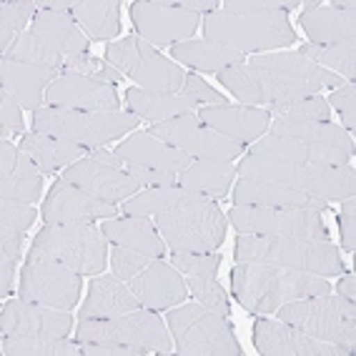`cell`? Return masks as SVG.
I'll return each instance as SVG.
<instances>
[{
	"instance_id": "obj_1",
	"label": "cell",
	"mask_w": 356,
	"mask_h": 356,
	"mask_svg": "<svg viewBox=\"0 0 356 356\" xmlns=\"http://www.w3.org/2000/svg\"><path fill=\"white\" fill-rule=\"evenodd\" d=\"M231 286L236 299L251 314L279 312L284 304L309 296H324L331 291L329 281L316 274L268 266V264H246V261H238L234 266Z\"/></svg>"
},
{
	"instance_id": "obj_2",
	"label": "cell",
	"mask_w": 356,
	"mask_h": 356,
	"mask_svg": "<svg viewBox=\"0 0 356 356\" xmlns=\"http://www.w3.org/2000/svg\"><path fill=\"white\" fill-rule=\"evenodd\" d=\"M238 176L286 186L324 201H346V198H354L356 191V171L351 165L296 163V161L261 159L248 153L238 165Z\"/></svg>"
},
{
	"instance_id": "obj_3",
	"label": "cell",
	"mask_w": 356,
	"mask_h": 356,
	"mask_svg": "<svg viewBox=\"0 0 356 356\" xmlns=\"http://www.w3.org/2000/svg\"><path fill=\"white\" fill-rule=\"evenodd\" d=\"M236 259L246 264H268V266L316 276H339L343 271V261L334 243L296 238V236L241 234L236 238Z\"/></svg>"
},
{
	"instance_id": "obj_4",
	"label": "cell",
	"mask_w": 356,
	"mask_h": 356,
	"mask_svg": "<svg viewBox=\"0 0 356 356\" xmlns=\"http://www.w3.org/2000/svg\"><path fill=\"white\" fill-rule=\"evenodd\" d=\"M248 68L259 78L264 106L276 103H296L316 96L321 88H341L343 78L316 63L306 60L299 53H268V56L251 58Z\"/></svg>"
},
{
	"instance_id": "obj_5",
	"label": "cell",
	"mask_w": 356,
	"mask_h": 356,
	"mask_svg": "<svg viewBox=\"0 0 356 356\" xmlns=\"http://www.w3.org/2000/svg\"><path fill=\"white\" fill-rule=\"evenodd\" d=\"M206 38L234 48L238 53H261L284 48L296 40V33L289 26L284 10L268 13H229L216 10L204 20Z\"/></svg>"
},
{
	"instance_id": "obj_6",
	"label": "cell",
	"mask_w": 356,
	"mask_h": 356,
	"mask_svg": "<svg viewBox=\"0 0 356 356\" xmlns=\"http://www.w3.org/2000/svg\"><path fill=\"white\" fill-rule=\"evenodd\" d=\"M106 236L90 223H48L28 251V259H53L78 276H98L106 268Z\"/></svg>"
},
{
	"instance_id": "obj_7",
	"label": "cell",
	"mask_w": 356,
	"mask_h": 356,
	"mask_svg": "<svg viewBox=\"0 0 356 356\" xmlns=\"http://www.w3.org/2000/svg\"><path fill=\"white\" fill-rule=\"evenodd\" d=\"M279 318L321 341L339 343L354 354L356 346V306L343 296H309L279 309Z\"/></svg>"
},
{
	"instance_id": "obj_8",
	"label": "cell",
	"mask_w": 356,
	"mask_h": 356,
	"mask_svg": "<svg viewBox=\"0 0 356 356\" xmlns=\"http://www.w3.org/2000/svg\"><path fill=\"white\" fill-rule=\"evenodd\" d=\"M138 115L134 113H88V111L68 108H40L33 115L35 134L56 136L83 148L103 146L118 136L128 134L138 126Z\"/></svg>"
},
{
	"instance_id": "obj_9",
	"label": "cell",
	"mask_w": 356,
	"mask_h": 356,
	"mask_svg": "<svg viewBox=\"0 0 356 356\" xmlns=\"http://www.w3.org/2000/svg\"><path fill=\"white\" fill-rule=\"evenodd\" d=\"M168 329L181 356H241L229 324L201 304L173 309L168 314Z\"/></svg>"
},
{
	"instance_id": "obj_10",
	"label": "cell",
	"mask_w": 356,
	"mask_h": 356,
	"mask_svg": "<svg viewBox=\"0 0 356 356\" xmlns=\"http://www.w3.org/2000/svg\"><path fill=\"white\" fill-rule=\"evenodd\" d=\"M156 226L173 254H209L216 251L226 238V218L213 201L159 213Z\"/></svg>"
},
{
	"instance_id": "obj_11",
	"label": "cell",
	"mask_w": 356,
	"mask_h": 356,
	"mask_svg": "<svg viewBox=\"0 0 356 356\" xmlns=\"http://www.w3.org/2000/svg\"><path fill=\"white\" fill-rule=\"evenodd\" d=\"M78 341L81 343H126V346H143L156 354H171V337L165 324L156 314L136 312L121 314L113 318H81L78 324Z\"/></svg>"
},
{
	"instance_id": "obj_12",
	"label": "cell",
	"mask_w": 356,
	"mask_h": 356,
	"mask_svg": "<svg viewBox=\"0 0 356 356\" xmlns=\"http://www.w3.org/2000/svg\"><path fill=\"white\" fill-rule=\"evenodd\" d=\"M106 58L111 65H115L118 73L131 76L138 88L153 90V93H178L184 88L186 73L161 56L151 43L143 38H123L118 43H111Z\"/></svg>"
},
{
	"instance_id": "obj_13",
	"label": "cell",
	"mask_w": 356,
	"mask_h": 356,
	"mask_svg": "<svg viewBox=\"0 0 356 356\" xmlns=\"http://www.w3.org/2000/svg\"><path fill=\"white\" fill-rule=\"evenodd\" d=\"M229 218L238 234L248 236H296L329 241V229L318 211L312 209H261V206H238L229 211Z\"/></svg>"
},
{
	"instance_id": "obj_14",
	"label": "cell",
	"mask_w": 356,
	"mask_h": 356,
	"mask_svg": "<svg viewBox=\"0 0 356 356\" xmlns=\"http://www.w3.org/2000/svg\"><path fill=\"white\" fill-rule=\"evenodd\" d=\"M151 136L198 161H231L243 151L241 140L226 138L193 113L156 123L151 128Z\"/></svg>"
},
{
	"instance_id": "obj_15",
	"label": "cell",
	"mask_w": 356,
	"mask_h": 356,
	"mask_svg": "<svg viewBox=\"0 0 356 356\" xmlns=\"http://www.w3.org/2000/svg\"><path fill=\"white\" fill-rule=\"evenodd\" d=\"M20 296L70 312L81 296V279L76 271L53 259H26V266L20 271Z\"/></svg>"
},
{
	"instance_id": "obj_16",
	"label": "cell",
	"mask_w": 356,
	"mask_h": 356,
	"mask_svg": "<svg viewBox=\"0 0 356 356\" xmlns=\"http://www.w3.org/2000/svg\"><path fill=\"white\" fill-rule=\"evenodd\" d=\"M131 18H134V26L140 33V38L151 45H171L173 40L181 43L184 38H191L193 31L198 28V15L178 8L173 0L134 3Z\"/></svg>"
},
{
	"instance_id": "obj_17",
	"label": "cell",
	"mask_w": 356,
	"mask_h": 356,
	"mask_svg": "<svg viewBox=\"0 0 356 356\" xmlns=\"http://www.w3.org/2000/svg\"><path fill=\"white\" fill-rule=\"evenodd\" d=\"M45 101L53 108L68 111H88V113H118L121 101L113 86L90 76L63 73L48 86Z\"/></svg>"
},
{
	"instance_id": "obj_18",
	"label": "cell",
	"mask_w": 356,
	"mask_h": 356,
	"mask_svg": "<svg viewBox=\"0 0 356 356\" xmlns=\"http://www.w3.org/2000/svg\"><path fill=\"white\" fill-rule=\"evenodd\" d=\"M254 343L264 356H349L351 351L339 343L309 337L286 321L256 318Z\"/></svg>"
},
{
	"instance_id": "obj_19",
	"label": "cell",
	"mask_w": 356,
	"mask_h": 356,
	"mask_svg": "<svg viewBox=\"0 0 356 356\" xmlns=\"http://www.w3.org/2000/svg\"><path fill=\"white\" fill-rule=\"evenodd\" d=\"M63 178L68 184L78 186L86 193L101 198V201H108V204H118L121 198L140 193V184L134 176H128L123 168L103 163L96 156H86V159L76 161L63 173Z\"/></svg>"
},
{
	"instance_id": "obj_20",
	"label": "cell",
	"mask_w": 356,
	"mask_h": 356,
	"mask_svg": "<svg viewBox=\"0 0 356 356\" xmlns=\"http://www.w3.org/2000/svg\"><path fill=\"white\" fill-rule=\"evenodd\" d=\"M73 316L28 299H10L0 314V334H43V337H68Z\"/></svg>"
},
{
	"instance_id": "obj_21",
	"label": "cell",
	"mask_w": 356,
	"mask_h": 356,
	"mask_svg": "<svg viewBox=\"0 0 356 356\" xmlns=\"http://www.w3.org/2000/svg\"><path fill=\"white\" fill-rule=\"evenodd\" d=\"M40 216L48 223H90L93 218H113L115 206L58 178L48 191Z\"/></svg>"
},
{
	"instance_id": "obj_22",
	"label": "cell",
	"mask_w": 356,
	"mask_h": 356,
	"mask_svg": "<svg viewBox=\"0 0 356 356\" xmlns=\"http://www.w3.org/2000/svg\"><path fill=\"white\" fill-rule=\"evenodd\" d=\"M128 289L138 296L140 306H146L151 312L171 309L186 299V284L181 279V271L161 259L151 261L146 268H140L134 279H128Z\"/></svg>"
},
{
	"instance_id": "obj_23",
	"label": "cell",
	"mask_w": 356,
	"mask_h": 356,
	"mask_svg": "<svg viewBox=\"0 0 356 356\" xmlns=\"http://www.w3.org/2000/svg\"><path fill=\"white\" fill-rule=\"evenodd\" d=\"M115 156L123 163L143 165V168H153V171H165L178 176L191 165V156H186L184 151L168 146L161 138H153L151 134H136L126 138L121 146L115 148Z\"/></svg>"
},
{
	"instance_id": "obj_24",
	"label": "cell",
	"mask_w": 356,
	"mask_h": 356,
	"mask_svg": "<svg viewBox=\"0 0 356 356\" xmlns=\"http://www.w3.org/2000/svg\"><path fill=\"white\" fill-rule=\"evenodd\" d=\"M234 198L238 206H261V209H312L324 211L329 201L309 196L304 191H293L286 186L266 184L256 178H241L236 184Z\"/></svg>"
},
{
	"instance_id": "obj_25",
	"label": "cell",
	"mask_w": 356,
	"mask_h": 356,
	"mask_svg": "<svg viewBox=\"0 0 356 356\" xmlns=\"http://www.w3.org/2000/svg\"><path fill=\"white\" fill-rule=\"evenodd\" d=\"M198 118L221 136L241 143L259 138L268 128L266 111L251 108V106H209V108H198Z\"/></svg>"
},
{
	"instance_id": "obj_26",
	"label": "cell",
	"mask_w": 356,
	"mask_h": 356,
	"mask_svg": "<svg viewBox=\"0 0 356 356\" xmlns=\"http://www.w3.org/2000/svg\"><path fill=\"white\" fill-rule=\"evenodd\" d=\"M0 83H3V90L10 93L15 101L28 111H40V103L45 98V86L53 81L56 70H45L38 65H28L18 63V60H10V58H3L0 60Z\"/></svg>"
},
{
	"instance_id": "obj_27",
	"label": "cell",
	"mask_w": 356,
	"mask_h": 356,
	"mask_svg": "<svg viewBox=\"0 0 356 356\" xmlns=\"http://www.w3.org/2000/svg\"><path fill=\"white\" fill-rule=\"evenodd\" d=\"M299 20L314 45L343 43L356 35V13H343L329 3H309Z\"/></svg>"
},
{
	"instance_id": "obj_28",
	"label": "cell",
	"mask_w": 356,
	"mask_h": 356,
	"mask_svg": "<svg viewBox=\"0 0 356 356\" xmlns=\"http://www.w3.org/2000/svg\"><path fill=\"white\" fill-rule=\"evenodd\" d=\"M31 33L60 53L65 60L81 56L88 48V38L78 31V23L65 10H38V15L33 18Z\"/></svg>"
},
{
	"instance_id": "obj_29",
	"label": "cell",
	"mask_w": 356,
	"mask_h": 356,
	"mask_svg": "<svg viewBox=\"0 0 356 356\" xmlns=\"http://www.w3.org/2000/svg\"><path fill=\"white\" fill-rule=\"evenodd\" d=\"M140 309V301L118 276H101L90 284L88 299L83 304L78 318H113Z\"/></svg>"
},
{
	"instance_id": "obj_30",
	"label": "cell",
	"mask_w": 356,
	"mask_h": 356,
	"mask_svg": "<svg viewBox=\"0 0 356 356\" xmlns=\"http://www.w3.org/2000/svg\"><path fill=\"white\" fill-rule=\"evenodd\" d=\"M251 156L276 159V161H296V163H324V165H346V161L351 159V156H346L341 151H334V148L312 146V143L293 140V138H276V136H268V138L259 140L251 148Z\"/></svg>"
},
{
	"instance_id": "obj_31",
	"label": "cell",
	"mask_w": 356,
	"mask_h": 356,
	"mask_svg": "<svg viewBox=\"0 0 356 356\" xmlns=\"http://www.w3.org/2000/svg\"><path fill=\"white\" fill-rule=\"evenodd\" d=\"M271 136L276 138H293L304 140L312 146H324L341 151L346 156L354 153V140L343 128L334 126L329 121H291V118H279L271 128Z\"/></svg>"
},
{
	"instance_id": "obj_32",
	"label": "cell",
	"mask_w": 356,
	"mask_h": 356,
	"mask_svg": "<svg viewBox=\"0 0 356 356\" xmlns=\"http://www.w3.org/2000/svg\"><path fill=\"white\" fill-rule=\"evenodd\" d=\"M126 103L131 113L138 115L140 121H151L153 126L163 121H171L176 115H188L196 111L198 103L184 93H153L143 88H128Z\"/></svg>"
},
{
	"instance_id": "obj_33",
	"label": "cell",
	"mask_w": 356,
	"mask_h": 356,
	"mask_svg": "<svg viewBox=\"0 0 356 356\" xmlns=\"http://www.w3.org/2000/svg\"><path fill=\"white\" fill-rule=\"evenodd\" d=\"M103 236L113 241L115 246L131 248L148 259H161L163 256V241L159 238V231L153 229V223L146 216H131V218H115L106 221L101 226Z\"/></svg>"
},
{
	"instance_id": "obj_34",
	"label": "cell",
	"mask_w": 356,
	"mask_h": 356,
	"mask_svg": "<svg viewBox=\"0 0 356 356\" xmlns=\"http://www.w3.org/2000/svg\"><path fill=\"white\" fill-rule=\"evenodd\" d=\"M236 178V165L231 161H196L178 173L176 186L206 198H223Z\"/></svg>"
},
{
	"instance_id": "obj_35",
	"label": "cell",
	"mask_w": 356,
	"mask_h": 356,
	"mask_svg": "<svg viewBox=\"0 0 356 356\" xmlns=\"http://www.w3.org/2000/svg\"><path fill=\"white\" fill-rule=\"evenodd\" d=\"M171 58H178L181 63L191 65L204 73H221V70L231 68V65H241L243 58L234 48H226L213 40H186V43H176L171 48Z\"/></svg>"
},
{
	"instance_id": "obj_36",
	"label": "cell",
	"mask_w": 356,
	"mask_h": 356,
	"mask_svg": "<svg viewBox=\"0 0 356 356\" xmlns=\"http://www.w3.org/2000/svg\"><path fill=\"white\" fill-rule=\"evenodd\" d=\"M204 201H209V198L201 193L186 191L181 186H161V188H148V191L128 198L123 204V213H128V216H159V213L204 204Z\"/></svg>"
},
{
	"instance_id": "obj_37",
	"label": "cell",
	"mask_w": 356,
	"mask_h": 356,
	"mask_svg": "<svg viewBox=\"0 0 356 356\" xmlns=\"http://www.w3.org/2000/svg\"><path fill=\"white\" fill-rule=\"evenodd\" d=\"M20 151L28 153L43 173H56L58 168L83 159L86 148L76 146V143H70L65 138H56V136L28 134L20 140Z\"/></svg>"
},
{
	"instance_id": "obj_38",
	"label": "cell",
	"mask_w": 356,
	"mask_h": 356,
	"mask_svg": "<svg viewBox=\"0 0 356 356\" xmlns=\"http://www.w3.org/2000/svg\"><path fill=\"white\" fill-rule=\"evenodd\" d=\"M70 15L88 31L90 38L108 40L121 33V3L118 0H81L70 3Z\"/></svg>"
},
{
	"instance_id": "obj_39",
	"label": "cell",
	"mask_w": 356,
	"mask_h": 356,
	"mask_svg": "<svg viewBox=\"0 0 356 356\" xmlns=\"http://www.w3.org/2000/svg\"><path fill=\"white\" fill-rule=\"evenodd\" d=\"M43 191V171L28 153L20 151L15 171L0 181V198L3 201H18V204H35Z\"/></svg>"
},
{
	"instance_id": "obj_40",
	"label": "cell",
	"mask_w": 356,
	"mask_h": 356,
	"mask_svg": "<svg viewBox=\"0 0 356 356\" xmlns=\"http://www.w3.org/2000/svg\"><path fill=\"white\" fill-rule=\"evenodd\" d=\"M6 356H76L81 346L65 337H43V334H6L3 337Z\"/></svg>"
},
{
	"instance_id": "obj_41",
	"label": "cell",
	"mask_w": 356,
	"mask_h": 356,
	"mask_svg": "<svg viewBox=\"0 0 356 356\" xmlns=\"http://www.w3.org/2000/svg\"><path fill=\"white\" fill-rule=\"evenodd\" d=\"M3 58H10V60H18V63L38 65V68L45 70H56L60 76H63V68H65V58L58 51H53L48 43H43L38 35H33L31 31H26L20 38H15V43L10 45V51Z\"/></svg>"
},
{
	"instance_id": "obj_42",
	"label": "cell",
	"mask_w": 356,
	"mask_h": 356,
	"mask_svg": "<svg viewBox=\"0 0 356 356\" xmlns=\"http://www.w3.org/2000/svg\"><path fill=\"white\" fill-rule=\"evenodd\" d=\"M299 56H304L306 60L316 63L318 68L326 65V68L337 70L339 76H346L351 83V78L356 76V43L354 40H343V43L334 45H304L299 51Z\"/></svg>"
},
{
	"instance_id": "obj_43",
	"label": "cell",
	"mask_w": 356,
	"mask_h": 356,
	"mask_svg": "<svg viewBox=\"0 0 356 356\" xmlns=\"http://www.w3.org/2000/svg\"><path fill=\"white\" fill-rule=\"evenodd\" d=\"M35 8L38 3H33V0H20V3H3L0 6V51L6 56L10 51V43L13 38L18 35L26 23L31 18H35Z\"/></svg>"
},
{
	"instance_id": "obj_44",
	"label": "cell",
	"mask_w": 356,
	"mask_h": 356,
	"mask_svg": "<svg viewBox=\"0 0 356 356\" xmlns=\"http://www.w3.org/2000/svg\"><path fill=\"white\" fill-rule=\"evenodd\" d=\"M218 81L226 86V88L234 93L238 101L243 103H264V93H261V86H259V78L256 73L248 65H231V68L221 70L218 73Z\"/></svg>"
},
{
	"instance_id": "obj_45",
	"label": "cell",
	"mask_w": 356,
	"mask_h": 356,
	"mask_svg": "<svg viewBox=\"0 0 356 356\" xmlns=\"http://www.w3.org/2000/svg\"><path fill=\"white\" fill-rule=\"evenodd\" d=\"M188 289H191L193 299H198V304L211 309L218 316H229L231 306L226 299V291L218 286V281L213 276H191L188 279Z\"/></svg>"
},
{
	"instance_id": "obj_46",
	"label": "cell",
	"mask_w": 356,
	"mask_h": 356,
	"mask_svg": "<svg viewBox=\"0 0 356 356\" xmlns=\"http://www.w3.org/2000/svg\"><path fill=\"white\" fill-rule=\"evenodd\" d=\"M268 111L279 118H291V121H326L329 118V103L324 98H304L296 103H268Z\"/></svg>"
},
{
	"instance_id": "obj_47",
	"label": "cell",
	"mask_w": 356,
	"mask_h": 356,
	"mask_svg": "<svg viewBox=\"0 0 356 356\" xmlns=\"http://www.w3.org/2000/svg\"><path fill=\"white\" fill-rule=\"evenodd\" d=\"M63 73H78V76L98 78V81L108 83V86H115V83L121 81V73H118V70L108 68V65H103L98 58L88 56V53H81V56L68 58V60H65Z\"/></svg>"
},
{
	"instance_id": "obj_48",
	"label": "cell",
	"mask_w": 356,
	"mask_h": 356,
	"mask_svg": "<svg viewBox=\"0 0 356 356\" xmlns=\"http://www.w3.org/2000/svg\"><path fill=\"white\" fill-rule=\"evenodd\" d=\"M218 264H221V256L213 251L209 254H186V251L173 254V266L188 276H213L218 271Z\"/></svg>"
},
{
	"instance_id": "obj_49",
	"label": "cell",
	"mask_w": 356,
	"mask_h": 356,
	"mask_svg": "<svg viewBox=\"0 0 356 356\" xmlns=\"http://www.w3.org/2000/svg\"><path fill=\"white\" fill-rule=\"evenodd\" d=\"M38 218L31 204H18V201H3L0 204V223L8 231H26Z\"/></svg>"
},
{
	"instance_id": "obj_50",
	"label": "cell",
	"mask_w": 356,
	"mask_h": 356,
	"mask_svg": "<svg viewBox=\"0 0 356 356\" xmlns=\"http://www.w3.org/2000/svg\"><path fill=\"white\" fill-rule=\"evenodd\" d=\"M111 264H113V274L118 279H134L140 268L148 266V256L138 254V251H131V248L115 246L113 254H111Z\"/></svg>"
},
{
	"instance_id": "obj_51",
	"label": "cell",
	"mask_w": 356,
	"mask_h": 356,
	"mask_svg": "<svg viewBox=\"0 0 356 356\" xmlns=\"http://www.w3.org/2000/svg\"><path fill=\"white\" fill-rule=\"evenodd\" d=\"M299 8V0H226L223 10L229 13H268V10H284Z\"/></svg>"
},
{
	"instance_id": "obj_52",
	"label": "cell",
	"mask_w": 356,
	"mask_h": 356,
	"mask_svg": "<svg viewBox=\"0 0 356 356\" xmlns=\"http://www.w3.org/2000/svg\"><path fill=\"white\" fill-rule=\"evenodd\" d=\"M329 101H331V106L341 113L343 126L349 128V131H354V128H356V111H354V106H356V86H354V83H343L341 88H339L337 93L329 98Z\"/></svg>"
},
{
	"instance_id": "obj_53",
	"label": "cell",
	"mask_w": 356,
	"mask_h": 356,
	"mask_svg": "<svg viewBox=\"0 0 356 356\" xmlns=\"http://www.w3.org/2000/svg\"><path fill=\"white\" fill-rule=\"evenodd\" d=\"M0 121H3V140L8 138V134H23V113H20V103L15 101L10 93H0Z\"/></svg>"
},
{
	"instance_id": "obj_54",
	"label": "cell",
	"mask_w": 356,
	"mask_h": 356,
	"mask_svg": "<svg viewBox=\"0 0 356 356\" xmlns=\"http://www.w3.org/2000/svg\"><path fill=\"white\" fill-rule=\"evenodd\" d=\"M184 93L193 101H206L211 106H229V98L221 96L218 90H213L209 83H204L198 76H186V83H184Z\"/></svg>"
},
{
	"instance_id": "obj_55",
	"label": "cell",
	"mask_w": 356,
	"mask_h": 356,
	"mask_svg": "<svg viewBox=\"0 0 356 356\" xmlns=\"http://www.w3.org/2000/svg\"><path fill=\"white\" fill-rule=\"evenodd\" d=\"M123 171L128 176H134L140 186H151V188H161V186H176V176L165 171H153V168H143V165L123 163Z\"/></svg>"
},
{
	"instance_id": "obj_56",
	"label": "cell",
	"mask_w": 356,
	"mask_h": 356,
	"mask_svg": "<svg viewBox=\"0 0 356 356\" xmlns=\"http://www.w3.org/2000/svg\"><path fill=\"white\" fill-rule=\"evenodd\" d=\"M81 354L86 356H146L151 354L143 346H126V343H83Z\"/></svg>"
},
{
	"instance_id": "obj_57",
	"label": "cell",
	"mask_w": 356,
	"mask_h": 356,
	"mask_svg": "<svg viewBox=\"0 0 356 356\" xmlns=\"http://www.w3.org/2000/svg\"><path fill=\"white\" fill-rule=\"evenodd\" d=\"M356 204L354 198H346L341 209V216H339V229H341V243L346 251H354L356 248Z\"/></svg>"
},
{
	"instance_id": "obj_58",
	"label": "cell",
	"mask_w": 356,
	"mask_h": 356,
	"mask_svg": "<svg viewBox=\"0 0 356 356\" xmlns=\"http://www.w3.org/2000/svg\"><path fill=\"white\" fill-rule=\"evenodd\" d=\"M23 231H8L3 229L0 234V256H8V259L18 261L20 256V248H23Z\"/></svg>"
},
{
	"instance_id": "obj_59",
	"label": "cell",
	"mask_w": 356,
	"mask_h": 356,
	"mask_svg": "<svg viewBox=\"0 0 356 356\" xmlns=\"http://www.w3.org/2000/svg\"><path fill=\"white\" fill-rule=\"evenodd\" d=\"M20 159V151L10 143V140H3L0 143V178H8L15 171Z\"/></svg>"
},
{
	"instance_id": "obj_60",
	"label": "cell",
	"mask_w": 356,
	"mask_h": 356,
	"mask_svg": "<svg viewBox=\"0 0 356 356\" xmlns=\"http://www.w3.org/2000/svg\"><path fill=\"white\" fill-rule=\"evenodd\" d=\"M15 264H18V261L8 259V256H0V293H3V296H8L10 289H13Z\"/></svg>"
},
{
	"instance_id": "obj_61",
	"label": "cell",
	"mask_w": 356,
	"mask_h": 356,
	"mask_svg": "<svg viewBox=\"0 0 356 356\" xmlns=\"http://www.w3.org/2000/svg\"><path fill=\"white\" fill-rule=\"evenodd\" d=\"M178 8H184V10H188V13H216L218 10V3H213V0H181V3H176Z\"/></svg>"
},
{
	"instance_id": "obj_62",
	"label": "cell",
	"mask_w": 356,
	"mask_h": 356,
	"mask_svg": "<svg viewBox=\"0 0 356 356\" xmlns=\"http://www.w3.org/2000/svg\"><path fill=\"white\" fill-rule=\"evenodd\" d=\"M337 291H339V296H343V299L354 301L356 299V281H354V276H346V279L339 281Z\"/></svg>"
}]
</instances>
